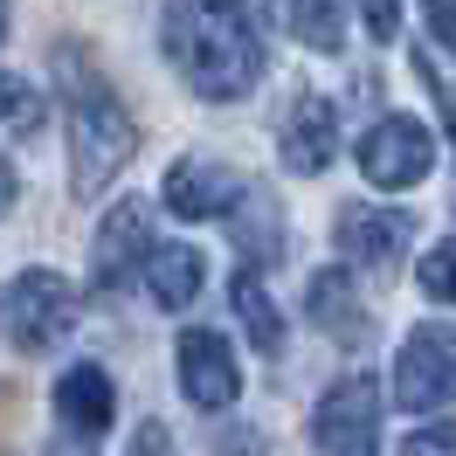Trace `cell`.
Instances as JSON below:
<instances>
[{
  "label": "cell",
  "mask_w": 456,
  "mask_h": 456,
  "mask_svg": "<svg viewBox=\"0 0 456 456\" xmlns=\"http://www.w3.org/2000/svg\"><path fill=\"white\" fill-rule=\"evenodd\" d=\"M159 42H167V62L187 77V90L208 104L249 97L263 84V62H270L249 0H167Z\"/></svg>",
  "instance_id": "1"
},
{
  "label": "cell",
  "mask_w": 456,
  "mask_h": 456,
  "mask_svg": "<svg viewBox=\"0 0 456 456\" xmlns=\"http://www.w3.org/2000/svg\"><path fill=\"white\" fill-rule=\"evenodd\" d=\"M69 77H77V69H69ZM132 152H139L132 111L118 104L111 90H97L90 77H77V97H69V194L97 200L118 173L132 167Z\"/></svg>",
  "instance_id": "2"
},
{
  "label": "cell",
  "mask_w": 456,
  "mask_h": 456,
  "mask_svg": "<svg viewBox=\"0 0 456 456\" xmlns=\"http://www.w3.org/2000/svg\"><path fill=\"white\" fill-rule=\"evenodd\" d=\"M84 312V290L56 277V270H21L0 290V339L21 353H49L56 339H69V325Z\"/></svg>",
  "instance_id": "3"
},
{
  "label": "cell",
  "mask_w": 456,
  "mask_h": 456,
  "mask_svg": "<svg viewBox=\"0 0 456 456\" xmlns=\"http://www.w3.org/2000/svg\"><path fill=\"white\" fill-rule=\"evenodd\" d=\"M428 167H436V139H428L422 118H380L367 139H360V173H367L380 194H401V187H422Z\"/></svg>",
  "instance_id": "4"
},
{
  "label": "cell",
  "mask_w": 456,
  "mask_h": 456,
  "mask_svg": "<svg viewBox=\"0 0 456 456\" xmlns=\"http://www.w3.org/2000/svg\"><path fill=\"white\" fill-rule=\"evenodd\" d=\"M443 401H456V332L415 325L408 346H401V360H395V408L428 415V408H443Z\"/></svg>",
  "instance_id": "5"
},
{
  "label": "cell",
  "mask_w": 456,
  "mask_h": 456,
  "mask_svg": "<svg viewBox=\"0 0 456 456\" xmlns=\"http://www.w3.org/2000/svg\"><path fill=\"white\" fill-rule=\"evenodd\" d=\"M373 436H380V387H373L367 373L332 380L325 401H318V415H312V443L325 456H367Z\"/></svg>",
  "instance_id": "6"
},
{
  "label": "cell",
  "mask_w": 456,
  "mask_h": 456,
  "mask_svg": "<svg viewBox=\"0 0 456 456\" xmlns=\"http://www.w3.org/2000/svg\"><path fill=\"white\" fill-rule=\"evenodd\" d=\"M152 215H145V200H118L104 228H97V242H90V290L97 297H118V290H132L139 277V263L152 256Z\"/></svg>",
  "instance_id": "7"
},
{
  "label": "cell",
  "mask_w": 456,
  "mask_h": 456,
  "mask_svg": "<svg viewBox=\"0 0 456 456\" xmlns=\"http://www.w3.org/2000/svg\"><path fill=\"white\" fill-rule=\"evenodd\" d=\"M173 367H180V395L194 401L200 415H222V408H235V395H242V367H235V353L222 346V332H180V346H173Z\"/></svg>",
  "instance_id": "8"
},
{
  "label": "cell",
  "mask_w": 456,
  "mask_h": 456,
  "mask_svg": "<svg viewBox=\"0 0 456 456\" xmlns=\"http://www.w3.org/2000/svg\"><path fill=\"white\" fill-rule=\"evenodd\" d=\"M339 256L360 263V270H395L415 222L408 215H387V208H339Z\"/></svg>",
  "instance_id": "9"
},
{
  "label": "cell",
  "mask_w": 456,
  "mask_h": 456,
  "mask_svg": "<svg viewBox=\"0 0 456 456\" xmlns=\"http://www.w3.org/2000/svg\"><path fill=\"white\" fill-rule=\"evenodd\" d=\"M235 200H242V180L222 159H180L167 173V208L180 222H222Z\"/></svg>",
  "instance_id": "10"
},
{
  "label": "cell",
  "mask_w": 456,
  "mask_h": 456,
  "mask_svg": "<svg viewBox=\"0 0 456 456\" xmlns=\"http://www.w3.org/2000/svg\"><path fill=\"white\" fill-rule=\"evenodd\" d=\"M111 415H118V387H111V373L104 367H69L56 380V422L77 436V443H97L104 428H111Z\"/></svg>",
  "instance_id": "11"
},
{
  "label": "cell",
  "mask_w": 456,
  "mask_h": 456,
  "mask_svg": "<svg viewBox=\"0 0 456 456\" xmlns=\"http://www.w3.org/2000/svg\"><path fill=\"white\" fill-rule=\"evenodd\" d=\"M290 173H325L339 159V111L325 104V97H297L284 118V139H277Z\"/></svg>",
  "instance_id": "12"
},
{
  "label": "cell",
  "mask_w": 456,
  "mask_h": 456,
  "mask_svg": "<svg viewBox=\"0 0 456 456\" xmlns=\"http://www.w3.org/2000/svg\"><path fill=\"white\" fill-rule=\"evenodd\" d=\"M200 284H208L200 249H187V242H152V256H145V290H152L159 312H187L200 297Z\"/></svg>",
  "instance_id": "13"
},
{
  "label": "cell",
  "mask_w": 456,
  "mask_h": 456,
  "mask_svg": "<svg viewBox=\"0 0 456 456\" xmlns=\"http://www.w3.org/2000/svg\"><path fill=\"white\" fill-rule=\"evenodd\" d=\"M305 318H312L318 332H332V339H367V312H360L346 270H318L312 284H305Z\"/></svg>",
  "instance_id": "14"
},
{
  "label": "cell",
  "mask_w": 456,
  "mask_h": 456,
  "mask_svg": "<svg viewBox=\"0 0 456 456\" xmlns=\"http://www.w3.org/2000/svg\"><path fill=\"white\" fill-rule=\"evenodd\" d=\"M228 297H235V318H242V332H249V346L256 353H284V312H277V297L263 290L256 270H235V284H228Z\"/></svg>",
  "instance_id": "15"
},
{
  "label": "cell",
  "mask_w": 456,
  "mask_h": 456,
  "mask_svg": "<svg viewBox=\"0 0 456 456\" xmlns=\"http://www.w3.org/2000/svg\"><path fill=\"white\" fill-rule=\"evenodd\" d=\"M290 35L318 49V56H332L346 42V21H339V0H290Z\"/></svg>",
  "instance_id": "16"
},
{
  "label": "cell",
  "mask_w": 456,
  "mask_h": 456,
  "mask_svg": "<svg viewBox=\"0 0 456 456\" xmlns=\"http://www.w3.org/2000/svg\"><path fill=\"white\" fill-rule=\"evenodd\" d=\"M35 125H42V97H35L21 77H0V132H7V139H28Z\"/></svg>",
  "instance_id": "17"
},
{
  "label": "cell",
  "mask_w": 456,
  "mask_h": 456,
  "mask_svg": "<svg viewBox=\"0 0 456 456\" xmlns=\"http://www.w3.org/2000/svg\"><path fill=\"white\" fill-rule=\"evenodd\" d=\"M415 284H422V297H436V305H450V312H456V235H450V242H436V249L422 256Z\"/></svg>",
  "instance_id": "18"
},
{
  "label": "cell",
  "mask_w": 456,
  "mask_h": 456,
  "mask_svg": "<svg viewBox=\"0 0 456 456\" xmlns=\"http://www.w3.org/2000/svg\"><path fill=\"white\" fill-rule=\"evenodd\" d=\"M360 21H367L373 42H395L401 35V0H360Z\"/></svg>",
  "instance_id": "19"
},
{
  "label": "cell",
  "mask_w": 456,
  "mask_h": 456,
  "mask_svg": "<svg viewBox=\"0 0 456 456\" xmlns=\"http://www.w3.org/2000/svg\"><path fill=\"white\" fill-rule=\"evenodd\" d=\"M401 456H456V428H415L401 443Z\"/></svg>",
  "instance_id": "20"
},
{
  "label": "cell",
  "mask_w": 456,
  "mask_h": 456,
  "mask_svg": "<svg viewBox=\"0 0 456 456\" xmlns=\"http://www.w3.org/2000/svg\"><path fill=\"white\" fill-rule=\"evenodd\" d=\"M215 456H270V436L263 428H228L222 443H215Z\"/></svg>",
  "instance_id": "21"
},
{
  "label": "cell",
  "mask_w": 456,
  "mask_h": 456,
  "mask_svg": "<svg viewBox=\"0 0 456 456\" xmlns=\"http://www.w3.org/2000/svg\"><path fill=\"white\" fill-rule=\"evenodd\" d=\"M132 456H173L167 422H139V436H132Z\"/></svg>",
  "instance_id": "22"
},
{
  "label": "cell",
  "mask_w": 456,
  "mask_h": 456,
  "mask_svg": "<svg viewBox=\"0 0 456 456\" xmlns=\"http://www.w3.org/2000/svg\"><path fill=\"white\" fill-rule=\"evenodd\" d=\"M428 28H436V42L456 56V0H428Z\"/></svg>",
  "instance_id": "23"
},
{
  "label": "cell",
  "mask_w": 456,
  "mask_h": 456,
  "mask_svg": "<svg viewBox=\"0 0 456 456\" xmlns=\"http://www.w3.org/2000/svg\"><path fill=\"white\" fill-rule=\"evenodd\" d=\"M436 84V97H443V118H450V139H456V90H443V77H428Z\"/></svg>",
  "instance_id": "24"
},
{
  "label": "cell",
  "mask_w": 456,
  "mask_h": 456,
  "mask_svg": "<svg viewBox=\"0 0 456 456\" xmlns=\"http://www.w3.org/2000/svg\"><path fill=\"white\" fill-rule=\"evenodd\" d=\"M7 208H14V167L0 159V215H7Z\"/></svg>",
  "instance_id": "25"
},
{
  "label": "cell",
  "mask_w": 456,
  "mask_h": 456,
  "mask_svg": "<svg viewBox=\"0 0 456 456\" xmlns=\"http://www.w3.org/2000/svg\"><path fill=\"white\" fill-rule=\"evenodd\" d=\"M0 35H7V0H0Z\"/></svg>",
  "instance_id": "26"
}]
</instances>
